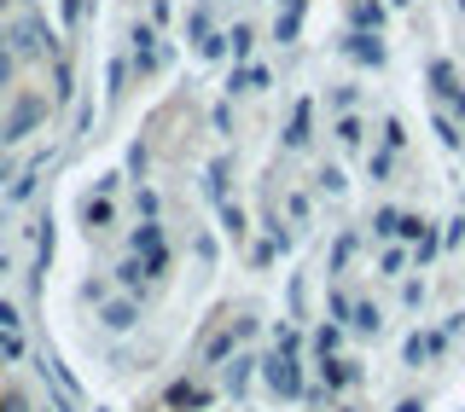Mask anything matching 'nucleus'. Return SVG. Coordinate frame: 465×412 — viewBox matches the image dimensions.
Here are the masks:
<instances>
[{"label":"nucleus","instance_id":"f257e3e1","mask_svg":"<svg viewBox=\"0 0 465 412\" xmlns=\"http://www.w3.org/2000/svg\"><path fill=\"white\" fill-rule=\"evenodd\" d=\"M0 412H47V401L35 395V384H24L18 372L0 366Z\"/></svg>","mask_w":465,"mask_h":412}]
</instances>
